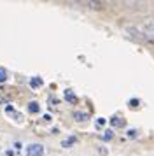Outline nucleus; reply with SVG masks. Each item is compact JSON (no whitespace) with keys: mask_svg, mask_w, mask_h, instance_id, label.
<instances>
[{"mask_svg":"<svg viewBox=\"0 0 154 156\" xmlns=\"http://www.w3.org/2000/svg\"><path fill=\"white\" fill-rule=\"evenodd\" d=\"M44 154V146L42 144H30L26 146V156H42Z\"/></svg>","mask_w":154,"mask_h":156,"instance_id":"f257e3e1","label":"nucleus"},{"mask_svg":"<svg viewBox=\"0 0 154 156\" xmlns=\"http://www.w3.org/2000/svg\"><path fill=\"white\" fill-rule=\"evenodd\" d=\"M65 98H67V102H70V104H75V95H72V91L70 90H67L65 91Z\"/></svg>","mask_w":154,"mask_h":156,"instance_id":"f03ea898","label":"nucleus"},{"mask_svg":"<svg viewBox=\"0 0 154 156\" xmlns=\"http://www.w3.org/2000/svg\"><path fill=\"white\" fill-rule=\"evenodd\" d=\"M74 118H75V121H86L88 119V114L86 112H74Z\"/></svg>","mask_w":154,"mask_h":156,"instance_id":"7ed1b4c3","label":"nucleus"},{"mask_svg":"<svg viewBox=\"0 0 154 156\" xmlns=\"http://www.w3.org/2000/svg\"><path fill=\"white\" fill-rule=\"evenodd\" d=\"M28 111H30V112H39V104H37V102H30V104H28Z\"/></svg>","mask_w":154,"mask_h":156,"instance_id":"20e7f679","label":"nucleus"},{"mask_svg":"<svg viewBox=\"0 0 154 156\" xmlns=\"http://www.w3.org/2000/svg\"><path fill=\"white\" fill-rule=\"evenodd\" d=\"M112 125H114V126H123L124 121H121V118H112Z\"/></svg>","mask_w":154,"mask_h":156,"instance_id":"39448f33","label":"nucleus"},{"mask_svg":"<svg viewBox=\"0 0 154 156\" xmlns=\"http://www.w3.org/2000/svg\"><path fill=\"white\" fill-rule=\"evenodd\" d=\"M74 142H75V139H74V137H70V139H67V140H63V147H68L70 144H74Z\"/></svg>","mask_w":154,"mask_h":156,"instance_id":"423d86ee","label":"nucleus"},{"mask_svg":"<svg viewBox=\"0 0 154 156\" xmlns=\"http://www.w3.org/2000/svg\"><path fill=\"white\" fill-rule=\"evenodd\" d=\"M5 79H7V72L0 69V83H5Z\"/></svg>","mask_w":154,"mask_h":156,"instance_id":"0eeeda50","label":"nucleus"},{"mask_svg":"<svg viewBox=\"0 0 154 156\" xmlns=\"http://www.w3.org/2000/svg\"><path fill=\"white\" fill-rule=\"evenodd\" d=\"M30 84L32 86H40V79H33V81H30Z\"/></svg>","mask_w":154,"mask_h":156,"instance_id":"6e6552de","label":"nucleus"},{"mask_svg":"<svg viewBox=\"0 0 154 156\" xmlns=\"http://www.w3.org/2000/svg\"><path fill=\"white\" fill-rule=\"evenodd\" d=\"M103 139H105V140H107V139H112V132H110V130H107V132H105Z\"/></svg>","mask_w":154,"mask_h":156,"instance_id":"1a4fd4ad","label":"nucleus"},{"mask_svg":"<svg viewBox=\"0 0 154 156\" xmlns=\"http://www.w3.org/2000/svg\"><path fill=\"white\" fill-rule=\"evenodd\" d=\"M152 28H154V25H152Z\"/></svg>","mask_w":154,"mask_h":156,"instance_id":"9d476101","label":"nucleus"}]
</instances>
